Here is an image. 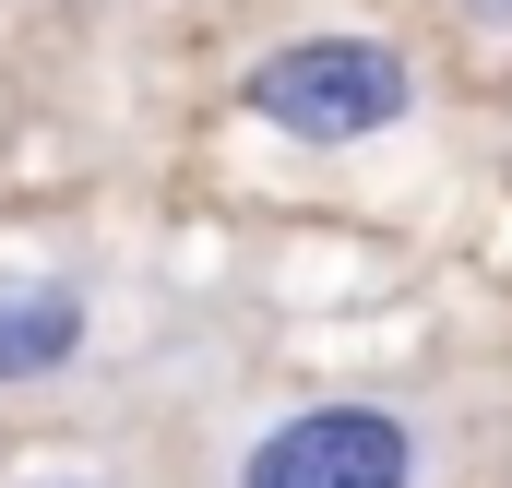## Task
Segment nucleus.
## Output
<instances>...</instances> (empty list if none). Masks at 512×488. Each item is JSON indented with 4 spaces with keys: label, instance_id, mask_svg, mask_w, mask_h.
<instances>
[{
    "label": "nucleus",
    "instance_id": "f257e3e1",
    "mask_svg": "<svg viewBox=\"0 0 512 488\" xmlns=\"http://www.w3.org/2000/svg\"><path fill=\"white\" fill-rule=\"evenodd\" d=\"M405 108H417V72L382 36H286L251 72V120L286 131V143H322V155L334 143H382Z\"/></svg>",
    "mask_w": 512,
    "mask_h": 488
},
{
    "label": "nucleus",
    "instance_id": "f03ea898",
    "mask_svg": "<svg viewBox=\"0 0 512 488\" xmlns=\"http://www.w3.org/2000/svg\"><path fill=\"white\" fill-rule=\"evenodd\" d=\"M239 488H429V429L382 393H322L251 429Z\"/></svg>",
    "mask_w": 512,
    "mask_h": 488
},
{
    "label": "nucleus",
    "instance_id": "7ed1b4c3",
    "mask_svg": "<svg viewBox=\"0 0 512 488\" xmlns=\"http://www.w3.org/2000/svg\"><path fill=\"white\" fill-rule=\"evenodd\" d=\"M84 358V286L60 274H0V381H48Z\"/></svg>",
    "mask_w": 512,
    "mask_h": 488
},
{
    "label": "nucleus",
    "instance_id": "20e7f679",
    "mask_svg": "<svg viewBox=\"0 0 512 488\" xmlns=\"http://www.w3.org/2000/svg\"><path fill=\"white\" fill-rule=\"evenodd\" d=\"M36 488H108V477H36Z\"/></svg>",
    "mask_w": 512,
    "mask_h": 488
},
{
    "label": "nucleus",
    "instance_id": "39448f33",
    "mask_svg": "<svg viewBox=\"0 0 512 488\" xmlns=\"http://www.w3.org/2000/svg\"><path fill=\"white\" fill-rule=\"evenodd\" d=\"M477 12H489V24H512V0H477Z\"/></svg>",
    "mask_w": 512,
    "mask_h": 488
}]
</instances>
